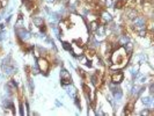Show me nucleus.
<instances>
[{
	"label": "nucleus",
	"instance_id": "obj_19",
	"mask_svg": "<svg viewBox=\"0 0 154 116\" xmlns=\"http://www.w3.org/2000/svg\"><path fill=\"white\" fill-rule=\"evenodd\" d=\"M63 48L66 50V51H71V44L69 43H67V42H63Z\"/></svg>",
	"mask_w": 154,
	"mask_h": 116
},
{
	"label": "nucleus",
	"instance_id": "obj_18",
	"mask_svg": "<svg viewBox=\"0 0 154 116\" xmlns=\"http://www.w3.org/2000/svg\"><path fill=\"white\" fill-rule=\"evenodd\" d=\"M114 0H104V7L107 8H114Z\"/></svg>",
	"mask_w": 154,
	"mask_h": 116
},
{
	"label": "nucleus",
	"instance_id": "obj_6",
	"mask_svg": "<svg viewBox=\"0 0 154 116\" xmlns=\"http://www.w3.org/2000/svg\"><path fill=\"white\" fill-rule=\"evenodd\" d=\"M124 81V73L118 71V72H112L111 73V83L116 84V85H119Z\"/></svg>",
	"mask_w": 154,
	"mask_h": 116
},
{
	"label": "nucleus",
	"instance_id": "obj_22",
	"mask_svg": "<svg viewBox=\"0 0 154 116\" xmlns=\"http://www.w3.org/2000/svg\"><path fill=\"white\" fill-rule=\"evenodd\" d=\"M34 87H35V86H34L32 80H31V79H29V88H30V92H32V91H34Z\"/></svg>",
	"mask_w": 154,
	"mask_h": 116
},
{
	"label": "nucleus",
	"instance_id": "obj_15",
	"mask_svg": "<svg viewBox=\"0 0 154 116\" xmlns=\"http://www.w3.org/2000/svg\"><path fill=\"white\" fill-rule=\"evenodd\" d=\"M123 48H124V50H125V52H126V55L130 57V56L132 55V52H133V48H134V45H133V43H132L131 41H129Z\"/></svg>",
	"mask_w": 154,
	"mask_h": 116
},
{
	"label": "nucleus",
	"instance_id": "obj_7",
	"mask_svg": "<svg viewBox=\"0 0 154 116\" xmlns=\"http://www.w3.org/2000/svg\"><path fill=\"white\" fill-rule=\"evenodd\" d=\"M114 20V17L111 16V14L109 13L108 11H102L100 14V21L99 22L101 24H107V23L111 22Z\"/></svg>",
	"mask_w": 154,
	"mask_h": 116
},
{
	"label": "nucleus",
	"instance_id": "obj_17",
	"mask_svg": "<svg viewBox=\"0 0 154 116\" xmlns=\"http://www.w3.org/2000/svg\"><path fill=\"white\" fill-rule=\"evenodd\" d=\"M23 26H24V23H23V17H22V15L20 14L17 21L15 22V28H22Z\"/></svg>",
	"mask_w": 154,
	"mask_h": 116
},
{
	"label": "nucleus",
	"instance_id": "obj_8",
	"mask_svg": "<svg viewBox=\"0 0 154 116\" xmlns=\"http://www.w3.org/2000/svg\"><path fill=\"white\" fill-rule=\"evenodd\" d=\"M63 87H64V89H65L66 94L69 95L71 99H74V98L78 95L77 88L74 87V85H73V84H69V85H65V86H63Z\"/></svg>",
	"mask_w": 154,
	"mask_h": 116
},
{
	"label": "nucleus",
	"instance_id": "obj_12",
	"mask_svg": "<svg viewBox=\"0 0 154 116\" xmlns=\"http://www.w3.org/2000/svg\"><path fill=\"white\" fill-rule=\"evenodd\" d=\"M111 94H112V96H114V99H115L116 102H119V101L123 99V91H122L119 87L115 88V89L111 92Z\"/></svg>",
	"mask_w": 154,
	"mask_h": 116
},
{
	"label": "nucleus",
	"instance_id": "obj_23",
	"mask_svg": "<svg viewBox=\"0 0 154 116\" xmlns=\"http://www.w3.org/2000/svg\"><path fill=\"white\" fill-rule=\"evenodd\" d=\"M45 2H48V4H54L56 2V0H44Z\"/></svg>",
	"mask_w": 154,
	"mask_h": 116
},
{
	"label": "nucleus",
	"instance_id": "obj_25",
	"mask_svg": "<svg viewBox=\"0 0 154 116\" xmlns=\"http://www.w3.org/2000/svg\"><path fill=\"white\" fill-rule=\"evenodd\" d=\"M1 80H2V76H1V74H0V81H1Z\"/></svg>",
	"mask_w": 154,
	"mask_h": 116
},
{
	"label": "nucleus",
	"instance_id": "obj_20",
	"mask_svg": "<svg viewBox=\"0 0 154 116\" xmlns=\"http://www.w3.org/2000/svg\"><path fill=\"white\" fill-rule=\"evenodd\" d=\"M151 113H152V110H149L148 108H146L145 110H141V111H140L139 114H140L141 116H144V115H149Z\"/></svg>",
	"mask_w": 154,
	"mask_h": 116
},
{
	"label": "nucleus",
	"instance_id": "obj_26",
	"mask_svg": "<svg viewBox=\"0 0 154 116\" xmlns=\"http://www.w3.org/2000/svg\"><path fill=\"white\" fill-rule=\"evenodd\" d=\"M1 19H2V16H1V14H0V21H1Z\"/></svg>",
	"mask_w": 154,
	"mask_h": 116
},
{
	"label": "nucleus",
	"instance_id": "obj_9",
	"mask_svg": "<svg viewBox=\"0 0 154 116\" xmlns=\"http://www.w3.org/2000/svg\"><path fill=\"white\" fill-rule=\"evenodd\" d=\"M129 41H130V37H129L128 34H121V35L117 37V39H116V43L119 46H124Z\"/></svg>",
	"mask_w": 154,
	"mask_h": 116
},
{
	"label": "nucleus",
	"instance_id": "obj_14",
	"mask_svg": "<svg viewBox=\"0 0 154 116\" xmlns=\"http://www.w3.org/2000/svg\"><path fill=\"white\" fill-rule=\"evenodd\" d=\"M139 69H140V64H139V63H134L131 67H130V72H131V76L133 79H134L136 76L139 73Z\"/></svg>",
	"mask_w": 154,
	"mask_h": 116
},
{
	"label": "nucleus",
	"instance_id": "obj_11",
	"mask_svg": "<svg viewBox=\"0 0 154 116\" xmlns=\"http://www.w3.org/2000/svg\"><path fill=\"white\" fill-rule=\"evenodd\" d=\"M31 22H32V24H34L36 28H38V29L45 24V23H44V19H43L42 16H34L32 20H31Z\"/></svg>",
	"mask_w": 154,
	"mask_h": 116
},
{
	"label": "nucleus",
	"instance_id": "obj_2",
	"mask_svg": "<svg viewBox=\"0 0 154 116\" xmlns=\"http://www.w3.org/2000/svg\"><path fill=\"white\" fill-rule=\"evenodd\" d=\"M132 26H133V29H134L136 31L140 30V29H144V28H146L147 29L146 17L143 15H138L136 19L132 20Z\"/></svg>",
	"mask_w": 154,
	"mask_h": 116
},
{
	"label": "nucleus",
	"instance_id": "obj_21",
	"mask_svg": "<svg viewBox=\"0 0 154 116\" xmlns=\"http://www.w3.org/2000/svg\"><path fill=\"white\" fill-rule=\"evenodd\" d=\"M31 73H32V74H38L39 73V70H38V67H37V65H36V66H31Z\"/></svg>",
	"mask_w": 154,
	"mask_h": 116
},
{
	"label": "nucleus",
	"instance_id": "obj_1",
	"mask_svg": "<svg viewBox=\"0 0 154 116\" xmlns=\"http://www.w3.org/2000/svg\"><path fill=\"white\" fill-rule=\"evenodd\" d=\"M15 34L17 39L20 41V43H24L28 42L31 39V33L27 29H24V27L22 28H15Z\"/></svg>",
	"mask_w": 154,
	"mask_h": 116
},
{
	"label": "nucleus",
	"instance_id": "obj_13",
	"mask_svg": "<svg viewBox=\"0 0 154 116\" xmlns=\"http://www.w3.org/2000/svg\"><path fill=\"white\" fill-rule=\"evenodd\" d=\"M137 61L140 65H143V64H147L148 63V56L147 54H138L137 55Z\"/></svg>",
	"mask_w": 154,
	"mask_h": 116
},
{
	"label": "nucleus",
	"instance_id": "obj_16",
	"mask_svg": "<svg viewBox=\"0 0 154 116\" xmlns=\"http://www.w3.org/2000/svg\"><path fill=\"white\" fill-rule=\"evenodd\" d=\"M99 26H100V22H99V20H94V21H91L89 22V31L91 33H95L96 29L99 28Z\"/></svg>",
	"mask_w": 154,
	"mask_h": 116
},
{
	"label": "nucleus",
	"instance_id": "obj_5",
	"mask_svg": "<svg viewBox=\"0 0 154 116\" xmlns=\"http://www.w3.org/2000/svg\"><path fill=\"white\" fill-rule=\"evenodd\" d=\"M1 70L5 76H12L16 72V69L14 67L13 63H2L1 64Z\"/></svg>",
	"mask_w": 154,
	"mask_h": 116
},
{
	"label": "nucleus",
	"instance_id": "obj_3",
	"mask_svg": "<svg viewBox=\"0 0 154 116\" xmlns=\"http://www.w3.org/2000/svg\"><path fill=\"white\" fill-rule=\"evenodd\" d=\"M36 65L38 67L39 72H42L44 74H48V72L50 70V63L46 61L45 57H38L37 61H36Z\"/></svg>",
	"mask_w": 154,
	"mask_h": 116
},
{
	"label": "nucleus",
	"instance_id": "obj_4",
	"mask_svg": "<svg viewBox=\"0 0 154 116\" xmlns=\"http://www.w3.org/2000/svg\"><path fill=\"white\" fill-rule=\"evenodd\" d=\"M60 84H62V86L72 84L71 73L66 69H62V71H60Z\"/></svg>",
	"mask_w": 154,
	"mask_h": 116
},
{
	"label": "nucleus",
	"instance_id": "obj_24",
	"mask_svg": "<svg viewBox=\"0 0 154 116\" xmlns=\"http://www.w3.org/2000/svg\"><path fill=\"white\" fill-rule=\"evenodd\" d=\"M56 105H57V107H60V106H62V103H60L58 100H56Z\"/></svg>",
	"mask_w": 154,
	"mask_h": 116
},
{
	"label": "nucleus",
	"instance_id": "obj_10",
	"mask_svg": "<svg viewBox=\"0 0 154 116\" xmlns=\"http://www.w3.org/2000/svg\"><path fill=\"white\" fill-rule=\"evenodd\" d=\"M125 15H126V19H128V20L132 21V20H133V19H136L139 14H138V11L133 7V8H129V9L125 12Z\"/></svg>",
	"mask_w": 154,
	"mask_h": 116
}]
</instances>
